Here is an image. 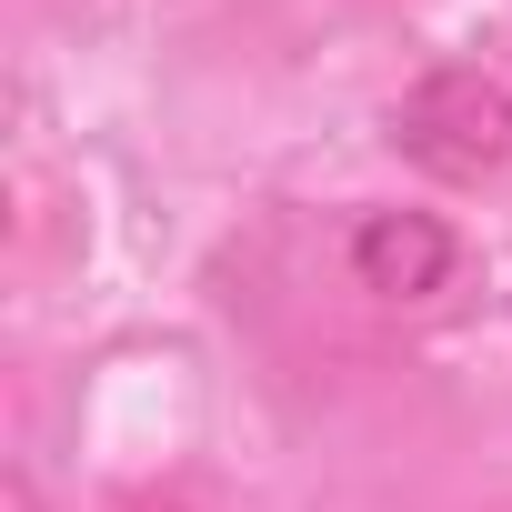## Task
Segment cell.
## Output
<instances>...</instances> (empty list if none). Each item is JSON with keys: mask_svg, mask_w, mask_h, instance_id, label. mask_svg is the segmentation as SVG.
Wrapping results in <instances>:
<instances>
[{"mask_svg": "<svg viewBox=\"0 0 512 512\" xmlns=\"http://www.w3.org/2000/svg\"><path fill=\"white\" fill-rule=\"evenodd\" d=\"M392 151L452 191H482L512 171V81H492L482 61H432L402 101H392Z\"/></svg>", "mask_w": 512, "mask_h": 512, "instance_id": "obj_1", "label": "cell"}, {"mask_svg": "<svg viewBox=\"0 0 512 512\" xmlns=\"http://www.w3.org/2000/svg\"><path fill=\"white\" fill-rule=\"evenodd\" d=\"M342 272L372 292V302H392V312H422V302H442L452 282H462V231L442 221V211H352V231H342Z\"/></svg>", "mask_w": 512, "mask_h": 512, "instance_id": "obj_2", "label": "cell"}]
</instances>
